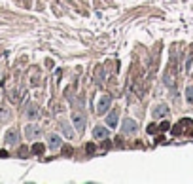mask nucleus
Wrapping results in <instances>:
<instances>
[{"label": "nucleus", "instance_id": "f257e3e1", "mask_svg": "<svg viewBox=\"0 0 193 184\" xmlns=\"http://www.w3.org/2000/svg\"><path fill=\"white\" fill-rule=\"evenodd\" d=\"M123 133L125 135H135L136 131H138V124H136L135 120H131V118H127V120H123Z\"/></svg>", "mask_w": 193, "mask_h": 184}, {"label": "nucleus", "instance_id": "f03ea898", "mask_svg": "<svg viewBox=\"0 0 193 184\" xmlns=\"http://www.w3.org/2000/svg\"><path fill=\"white\" fill-rule=\"evenodd\" d=\"M72 124H74V127L78 129V131H83V129H85V125H87V120H85V116L83 114H72Z\"/></svg>", "mask_w": 193, "mask_h": 184}, {"label": "nucleus", "instance_id": "7ed1b4c3", "mask_svg": "<svg viewBox=\"0 0 193 184\" xmlns=\"http://www.w3.org/2000/svg\"><path fill=\"white\" fill-rule=\"evenodd\" d=\"M191 125H193V122L189 120V118H184V120H180L178 124L174 125L172 133H174V135H180V133H184V131H186V127H191Z\"/></svg>", "mask_w": 193, "mask_h": 184}, {"label": "nucleus", "instance_id": "20e7f679", "mask_svg": "<svg viewBox=\"0 0 193 184\" xmlns=\"http://www.w3.org/2000/svg\"><path fill=\"white\" fill-rule=\"evenodd\" d=\"M110 103H112V99L108 95H102L99 99V105H97V112H99V114H104V112L110 108Z\"/></svg>", "mask_w": 193, "mask_h": 184}, {"label": "nucleus", "instance_id": "39448f33", "mask_svg": "<svg viewBox=\"0 0 193 184\" xmlns=\"http://www.w3.org/2000/svg\"><path fill=\"white\" fill-rule=\"evenodd\" d=\"M47 143H49L51 150H59V148L63 146V141H61V137H59L57 133H49L47 135Z\"/></svg>", "mask_w": 193, "mask_h": 184}, {"label": "nucleus", "instance_id": "423d86ee", "mask_svg": "<svg viewBox=\"0 0 193 184\" xmlns=\"http://www.w3.org/2000/svg\"><path fill=\"white\" fill-rule=\"evenodd\" d=\"M40 135H42V129L36 127V125H27V127H25V137H27L28 141H32V139H36V137H40Z\"/></svg>", "mask_w": 193, "mask_h": 184}, {"label": "nucleus", "instance_id": "0eeeda50", "mask_svg": "<svg viewBox=\"0 0 193 184\" xmlns=\"http://www.w3.org/2000/svg\"><path fill=\"white\" fill-rule=\"evenodd\" d=\"M38 106L34 105V103H28L27 105V108H25V116H27L28 120H36V118H38Z\"/></svg>", "mask_w": 193, "mask_h": 184}, {"label": "nucleus", "instance_id": "6e6552de", "mask_svg": "<svg viewBox=\"0 0 193 184\" xmlns=\"http://www.w3.org/2000/svg\"><path fill=\"white\" fill-rule=\"evenodd\" d=\"M167 114H169V106H167V105H157L152 110L153 118H163V116H167Z\"/></svg>", "mask_w": 193, "mask_h": 184}, {"label": "nucleus", "instance_id": "1a4fd4ad", "mask_svg": "<svg viewBox=\"0 0 193 184\" xmlns=\"http://www.w3.org/2000/svg\"><path fill=\"white\" fill-rule=\"evenodd\" d=\"M6 143L8 144H17L19 143V133L15 129H9L8 133H6Z\"/></svg>", "mask_w": 193, "mask_h": 184}, {"label": "nucleus", "instance_id": "9d476101", "mask_svg": "<svg viewBox=\"0 0 193 184\" xmlns=\"http://www.w3.org/2000/svg\"><path fill=\"white\" fill-rule=\"evenodd\" d=\"M117 120H119V114H117V110L110 112V114L106 116V124L110 125V127H116V125H117Z\"/></svg>", "mask_w": 193, "mask_h": 184}, {"label": "nucleus", "instance_id": "9b49d317", "mask_svg": "<svg viewBox=\"0 0 193 184\" xmlns=\"http://www.w3.org/2000/svg\"><path fill=\"white\" fill-rule=\"evenodd\" d=\"M93 135L97 139H108V129L102 127V125H97V127H95V131H93Z\"/></svg>", "mask_w": 193, "mask_h": 184}, {"label": "nucleus", "instance_id": "f8f14e48", "mask_svg": "<svg viewBox=\"0 0 193 184\" xmlns=\"http://www.w3.org/2000/svg\"><path fill=\"white\" fill-rule=\"evenodd\" d=\"M9 120V108L0 106V122H8Z\"/></svg>", "mask_w": 193, "mask_h": 184}, {"label": "nucleus", "instance_id": "ddd939ff", "mask_svg": "<svg viewBox=\"0 0 193 184\" xmlns=\"http://www.w3.org/2000/svg\"><path fill=\"white\" fill-rule=\"evenodd\" d=\"M45 152V146L44 144H40V143H36L34 146H32V154H36V156H42V154Z\"/></svg>", "mask_w": 193, "mask_h": 184}, {"label": "nucleus", "instance_id": "4468645a", "mask_svg": "<svg viewBox=\"0 0 193 184\" xmlns=\"http://www.w3.org/2000/svg\"><path fill=\"white\" fill-rule=\"evenodd\" d=\"M61 127H63V133L66 135L68 139H72V129H70V125H68L66 122H61Z\"/></svg>", "mask_w": 193, "mask_h": 184}, {"label": "nucleus", "instance_id": "2eb2a0df", "mask_svg": "<svg viewBox=\"0 0 193 184\" xmlns=\"http://www.w3.org/2000/svg\"><path fill=\"white\" fill-rule=\"evenodd\" d=\"M186 99H188L189 103H193V86H188V88H186Z\"/></svg>", "mask_w": 193, "mask_h": 184}, {"label": "nucleus", "instance_id": "dca6fc26", "mask_svg": "<svg viewBox=\"0 0 193 184\" xmlns=\"http://www.w3.org/2000/svg\"><path fill=\"white\" fill-rule=\"evenodd\" d=\"M85 152H87V154H93V152H95V144H93V143H87V144H85Z\"/></svg>", "mask_w": 193, "mask_h": 184}, {"label": "nucleus", "instance_id": "f3484780", "mask_svg": "<svg viewBox=\"0 0 193 184\" xmlns=\"http://www.w3.org/2000/svg\"><path fill=\"white\" fill-rule=\"evenodd\" d=\"M157 129H159L157 125H155V124H152V125H148V133H150V135H153L155 131H157Z\"/></svg>", "mask_w": 193, "mask_h": 184}, {"label": "nucleus", "instance_id": "a211bd4d", "mask_svg": "<svg viewBox=\"0 0 193 184\" xmlns=\"http://www.w3.org/2000/svg\"><path fill=\"white\" fill-rule=\"evenodd\" d=\"M169 127H171V124H169V122H161V125H159V129H161V131H167Z\"/></svg>", "mask_w": 193, "mask_h": 184}, {"label": "nucleus", "instance_id": "6ab92c4d", "mask_svg": "<svg viewBox=\"0 0 193 184\" xmlns=\"http://www.w3.org/2000/svg\"><path fill=\"white\" fill-rule=\"evenodd\" d=\"M27 154H28V150H27V148H21V150H19V156H21V158H25Z\"/></svg>", "mask_w": 193, "mask_h": 184}, {"label": "nucleus", "instance_id": "aec40b11", "mask_svg": "<svg viewBox=\"0 0 193 184\" xmlns=\"http://www.w3.org/2000/svg\"><path fill=\"white\" fill-rule=\"evenodd\" d=\"M0 158H8V152H6V150H0Z\"/></svg>", "mask_w": 193, "mask_h": 184}]
</instances>
